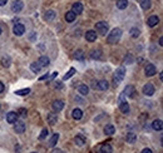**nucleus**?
<instances>
[{"label":"nucleus","instance_id":"obj_1","mask_svg":"<svg viewBox=\"0 0 163 153\" xmlns=\"http://www.w3.org/2000/svg\"><path fill=\"white\" fill-rule=\"evenodd\" d=\"M120 38H122V30L119 29V28H114L107 37V43L109 44H116L118 43V41L120 40Z\"/></svg>","mask_w":163,"mask_h":153},{"label":"nucleus","instance_id":"obj_2","mask_svg":"<svg viewBox=\"0 0 163 153\" xmlns=\"http://www.w3.org/2000/svg\"><path fill=\"white\" fill-rule=\"evenodd\" d=\"M124 76H125L124 67H119L114 72V74H113V84H114V87L119 86V83H122V80L124 79Z\"/></svg>","mask_w":163,"mask_h":153},{"label":"nucleus","instance_id":"obj_3","mask_svg":"<svg viewBox=\"0 0 163 153\" xmlns=\"http://www.w3.org/2000/svg\"><path fill=\"white\" fill-rule=\"evenodd\" d=\"M95 29L98 33H101L102 35H105V34L108 33V29H109V25L108 23H105V22H99L95 24Z\"/></svg>","mask_w":163,"mask_h":153},{"label":"nucleus","instance_id":"obj_4","mask_svg":"<svg viewBox=\"0 0 163 153\" xmlns=\"http://www.w3.org/2000/svg\"><path fill=\"white\" fill-rule=\"evenodd\" d=\"M154 93H155V88H154L153 84H151V83H147V84L143 87V94H144V95L152 97Z\"/></svg>","mask_w":163,"mask_h":153},{"label":"nucleus","instance_id":"obj_5","mask_svg":"<svg viewBox=\"0 0 163 153\" xmlns=\"http://www.w3.org/2000/svg\"><path fill=\"white\" fill-rule=\"evenodd\" d=\"M24 8V3L22 2V0H14L13 4H11V10L14 13H19V11H22Z\"/></svg>","mask_w":163,"mask_h":153},{"label":"nucleus","instance_id":"obj_6","mask_svg":"<svg viewBox=\"0 0 163 153\" xmlns=\"http://www.w3.org/2000/svg\"><path fill=\"white\" fill-rule=\"evenodd\" d=\"M13 33L15 34L17 37H22L25 33V26L23 24H15L14 28H13Z\"/></svg>","mask_w":163,"mask_h":153},{"label":"nucleus","instance_id":"obj_7","mask_svg":"<svg viewBox=\"0 0 163 153\" xmlns=\"http://www.w3.org/2000/svg\"><path fill=\"white\" fill-rule=\"evenodd\" d=\"M144 72H146V75H147V76H153L155 73H157V69H155L154 64L149 63V64H147V65H146Z\"/></svg>","mask_w":163,"mask_h":153},{"label":"nucleus","instance_id":"obj_8","mask_svg":"<svg viewBox=\"0 0 163 153\" xmlns=\"http://www.w3.org/2000/svg\"><path fill=\"white\" fill-rule=\"evenodd\" d=\"M25 123H23V122H15L14 123V130L17 132V133H19V134H22V133H24L25 132Z\"/></svg>","mask_w":163,"mask_h":153},{"label":"nucleus","instance_id":"obj_9","mask_svg":"<svg viewBox=\"0 0 163 153\" xmlns=\"http://www.w3.org/2000/svg\"><path fill=\"white\" fill-rule=\"evenodd\" d=\"M52 108H53V110L54 112H60V110L64 108V102L63 100H60V99H58V100H54L53 102V104H52Z\"/></svg>","mask_w":163,"mask_h":153},{"label":"nucleus","instance_id":"obj_10","mask_svg":"<svg viewBox=\"0 0 163 153\" xmlns=\"http://www.w3.org/2000/svg\"><path fill=\"white\" fill-rule=\"evenodd\" d=\"M119 109L120 112H122L123 114H128L129 113V104L127 100H120L119 102Z\"/></svg>","mask_w":163,"mask_h":153},{"label":"nucleus","instance_id":"obj_11","mask_svg":"<svg viewBox=\"0 0 163 153\" xmlns=\"http://www.w3.org/2000/svg\"><path fill=\"white\" fill-rule=\"evenodd\" d=\"M18 121V113L15 112H9L8 114H6V122L10 123V124H14Z\"/></svg>","mask_w":163,"mask_h":153},{"label":"nucleus","instance_id":"obj_12","mask_svg":"<svg viewBox=\"0 0 163 153\" xmlns=\"http://www.w3.org/2000/svg\"><path fill=\"white\" fill-rule=\"evenodd\" d=\"M133 93H136L133 86H127L124 88V90H123V95H127V97H129V98H133V97H134Z\"/></svg>","mask_w":163,"mask_h":153},{"label":"nucleus","instance_id":"obj_13","mask_svg":"<svg viewBox=\"0 0 163 153\" xmlns=\"http://www.w3.org/2000/svg\"><path fill=\"white\" fill-rule=\"evenodd\" d=\"M109 88V83L107 80H99L95 86V89H99V90H107Z\"/></svg>","mask_w":163,"mask_h":153},{"label":"nucleus","instance_id":"obj_14","mask_svg":"<svg viewBox=\"0 0 163 153\" xmlns=\"http://www.w3.org/2000/svg\"><path fill=\"white\" fill-rule=\"evenodd\" d=\"M86 39L88 40V41H95L97 40V33L94 32V30H88L87 33H86Z\"/></svg>","mask_w":163,"mask_h":153},{"label":"nucleus","instance_id":"obj_15","mask_svg":"<svg viewBox=\"0 0 163 153\" xmlns=\"http://www.w3.org/2000/svg\"><path fill=\"white\" fill-rule=\"evenodd\" d=\"M56 16V13L54 10H48L45 14H44V19L47 20V22H52V20H54Z\"/></svg>","mask_w":163,"mask_h":153},{"label":"nucleus","instance_id":"obj_16","mask_svg":"<svg viewBox=\"0 0 163 153\" xmlns=\"http://www.w3.org/2000/svg\"><path fill=\"white\" fill-rule=\"evenodd\" d=\"M49 63H50V60H49V58L47 57V55H43V57H40L39 60H38V64L43 68V67H48Z\"/></svg>","mask_w":163,"mask_h":153},{"label":"nucleus","instance_id":"obj_17","mask_svg":"<svg viewBox=\"0 0 163 153\" xmlns=\"http://www.w3.org/2000/svg\"><path fill=\"white\" fill-rule=\"evenodd\" d=\"M125 141H127V143H134L137 141V134L136 133H133V132H129V133H127V136H125Z\"/></svg>","mask_w":163,"mask_h":153},{"label":"nucleus","instance_id":"obj_18","mask_svg":"<svg viewBox=\"0 0 163 153\" xmlns=\"http://www.w3.org/2000/svg\"><path fill=\"white\" fill-rule=\"evenodd\" d=\"M148 26H151V28H153V26H155L158 23H159V18L157 16V15H152L149 19H148Z\"/></svg>","mask_w":163,"mask_h":153},{"label":"nucleus","instance_id":"obj_19","mask_svg":"<svg viewBox=\"0 0 163 153\" xmlns=\"http://www.w3.org/2000/svg\"><path fill=\"white\" fill-rule=\"evenodd\" d=\"M72 11L75 14H80L82 11H83V5H82V3H74L73 4V6H72Z\"/></svg>","mask_w":163,"mask_h":153},{"label":"nucleus","instance_id":"obj_20","mask_svg":"<svg viewBox=\"0 0 163 153\" xmlns=\"http://www.w3.org/2000/svg\"><path fill=\"white\" fill-rule=\"evenodd\" d=\"M104 133L107 134V136H112V134H114L116 133V128L113 124H107V126L104 127Z\"/></svg>","mask_w":163,"mask_h":153},{"label":"nucleus","instance_id":"obj_21","mask_svg":"<svg viewBox=\"0 0 163 153\" xmlns=\"http://www.w3.org/2000/svg\"><path fill=\"white\" fill-rule=\"evenodd\" d=\"M47 118H48V123L50 124V126H54V124L58 122V117H56L55 113H49L47 116Z\"/></svg>","mask_w":163,"mask_h":153},{"label":"nucleus","instance_id":"obj_22","mask_svg":"<svg viewBox=\"0 0 163 153\" xmlns=\"http://www.w3.org/2000/svg\"><path fill=\"white\" fill-rule=\"evenodd\" d=\"M72 117L74 118V119H77V121L82 119V117H83V112H82V109H79V108L73 109V112H72Z\"/></svg>","mask_w":163,"mask_h":153},{"label":"nucleus","instance_id":"obj_23","mask_svg":"<svg viewBox=\"0 0 163 153\" xmlns=\"http://www.w3.org/2000/svg\"><path fill=\"white\" fill-rule=\"evenodd\" d=\"M2 65L4 68H9L11 65V58L9 57V55H4V57L2 58Z\"/></svg>","mask_w":163,"mask_h":153},{"label":"nucleus","instance_id":"obj_24","mask_svg":"<svg viewBox=\"0 0 163 153\" xmlns=\"http://www.w3.org/2000/svg\"><path fill=\"white\" fill-rule=\"evenodd\" d=\"M152 128L154 129V130H162V128H163V124H162V121L161 119H155V121H153V123H152Z\"/></svg>","mask_w":163,"mask_h":153},{"label":"nucleus","instance_id":"obj_25","mask_svg":"<svg viewBox=\"0 0 163 153\" xmlns=\"http://www.w3.org/2000/svg\"><path fill=\"white\" fill-rule=\"evenodd\" d=\"M101 153H113V148H112V146H110V144H108V143L102 144V147H101Z\"/></svg>","mask_w":163,"mask_h":153},{"label":"nucleus","instance_id":"obj_26","mask_svg":"<svg viewBox=\"0 0 163 153\" xmlns=\"http://www.w3.org/2000/svg\"><path fill=\"white\" fill-rule=\"evenodd\" d=\"M74 142L78 147H83V146L86 144V140H84V137H82V136H75Z\"/></svg>","mask_w":163,"mask_h":153},{"label":"nucleus","instance_id":"obj_27","mask_svg":"<svg viewBox=\"0 0 163 153\" xmlns=\"http://www.w3.org/2000/svg\"><path fill=\"white\" fill-rule=\"evenodd\" d=\"M75 14L70 10V11H67V14H65V20H67V23H73L74 20H75Z\"/></svg>","mask_w":163,"mask_h":153},{"label":"nucleus","instance_id":"obj_28","mask_svg":"<svg viewBox=\"0 0 163 153\" xmlns=\"http://www.w3.org/2000/svg\"><path fill=\"white\" fill-rule=\"evenodd\" d=\"M78 93H80L82 95H88L89 93V88L86 86V84H82L78 87Z\"/></svg>","mask_w":163,"mask_h":153},{"label":"nucleus","instance_id":"obj_29","mask_svg":"<svg viewBox=\"0 0 163 153\" xmlns=\"http://www.w3.org/2000/svg\"><path fill=\"white\" fill-rule=\"evenodd\" d=\"M151 6H152V2H151V0H142V2H140V8L143 9V10L151 9Z\"/></svg>","mask_w":163,"mask_h":153},{"label":"nucleus","instance_id":"obj_30","mask_svg":"<svg viewBox=\"0 0 163 153\" xmlns=\"http://www.w3.org/2000/svg\"><path fill=\"white\" fill-rule=\"evenodd\" d=\"M127 6H128V2L127 0H117V8L120 9V10H123L125 9Z\"/></svg>","mask_w":163,"mask_h":153},{"label":"nucleus","instance_id":"obj_31","mask_svg":"<svg viewBox=\"0 0 163 153\" xmlns=\"http://www.w3.org/2000/svg\"><path fill=\"white\" fill-rule=\"evenodd\" d=\"M73 57H74V59H77V60H83V59H84V52L80 50V49H79V50H75Z\"/></svg>","mask_w":163,"mask_h":153},{"label":"nucleus","instance_id":"obj_32","mask_svg":"<svg viewBox=\"0 0 163 153\" xmlns=\"http://www.w3.org/2000/svg\"><path fill=\"white\" fill-rule=\"evenodd\" d=\"M58 140H59V133H55L50 138V141H49V146H50V147H54V146L56 144V142H58Z\"/></svg>","mask_w":163,"mask_h":153},{"label":"nucleus","instance_id":"obj_33","mask_svg":"<svg viewBox=\"0 0 163 153\" xmlns=\"http://www.w3.org/2000/svg\"><path fill=\"white\" fill-rule=\"evenodd\" d=\"M129 33H131V37L134 38V39H137L140 35V32H139V29H137V28H132Z\"/></svg>","mask_w":163,"mask_h":153},{"label":"nucleus","instance_id":"obj_34","mask_svg":"<svg viewBox=\"0 0 163 153\" xmlns=\"http://www.w3.org/2000/svg\"><path fill=\"white\" fill-rule=\"evenodd\" d=\"M30 93V88H24V89H19L15 92L17 95H28Z\"/></svg>","mask_w":163,"mask_h":153},{"label":"nucleus","instance_id":"obj_35","mask_svg":"<svg viewBox=\"0 0 163 153\" xmlns=\"http://www.w3.org/2000/svg\"><path fill=\"white\" fill-rule=\"evenodd\" d=\"M90 57L93 58V59H101V57H102V52L101 50H92V53H90Z\"/></svg>","mask_w":163,"mask_h":153},{"label":"nucleus","instance_id":"obj_36","mask_svg":"<svg viewBox=\"0 0 163 153\" xmlns=\"http://www.w3.org/2000/svg\"><path fill=\"white\" fill-rule=\"evenodd\" d=\"M30 69H32V72H34V73H39L40 72V69H41V67L35 62V63H32L30 64Z\"/></svg>","mask_w":163,"mask_h":153},{"label":"nucleus","instance_id":"obj_37","mask_svg":"<svg viewBox=\"0 0 163 153\" xmlns=\"http://www.w3.org/2000/svg\"><path fill=\"white\" fill-rule=\"evenodd\" d=\"M124 63L125 64H133L134 63V58H133L132 54H127L125 55V57H124Z\"/></svg>","mask_w":163,"mask_h":153},{"label":"nucleus","instance_id":"obj_38","mask_svg":"<svg viewBox=\"0 0 163 153\" xmlns=\"http://www.w3.org/2000/svg\"><path fill=\"white\" fill-rule=\"evenodd\" d=\"M74 73H75V69H74V68H70V69H69V72H68L64 76H63V80H68V79L70 78V76H73V75H74Z\"/></svg>","mask_w":163,"mask_h":153},{"label":"nucleus","instance_id":"obj_39","mask_svg":"<svg viewBox=\"0 0 163 153\" xmlns=\"http://www.w3.org/2000/svg\"><path fill=\"white\" fill-rule=\"evenodd\" d=\"M48 134H49V130H48L47 128H44L43 130H41V133L39 134V141H43V140H45V138L48 137Z\"/></svg>","mask_w":163,"mask_h":153},{"label":"nucleus","instance_id":"obj_40","mask_svg":"<svg viewBox=\"0 0 163 153\" xmlns=\"http://www.w3.org/2000/svg\"><path fill=\"white\" fill-rule=\"evenodd\" d=\"M19 116L22 117V118H25V117H26V110H25L24 108H22V109L19 110Z\"/></svg>","mask_w":163,"mask_h":153},{"label":"nucleus","instance_id":"obj_41","mask_svg":"<svg viewBox=\"0 0 163 153\" xmlns=\"http://www.w3.org/2000/svg\"><path fill=\"white\" fill-rule=\"evenodd\" d=\"M56 75H58V72H53V74H52L50 76H49V79H50V80H53V79L55 78V76H56Z\"/></svg>","mask_w":163,"mask_h":153},{"label":"nucleus","instance_id":"obj_42","mask_svg":"<svg viewBox=\"0 0 163 153\" xmlns=\"http://www.w3.org/2000/svg\"><path fill=\"white\" fill-rule=\"evenodd\" d=\"M49 76H50V75H49V74H45V75H43V76H40V80H45V79H49Z\"/></svg>","mask_w":163,"mask_h":153},{"label":"nucleus","instance_id":"obj_43","mask_svg":"<svg viewBox=\"0 0 163 153\" xmlns=\"http://www.w3.org/2000/svg\"><path fill=\"white\" fill-rule=\"evenodd\" d=\"M4 89H5V86L3 84L2 82H0V93H3V92H4Z\"/></svg>","mask_w":163,"mask_h":153},{"label":"nucleus","instance_id":"obj_44","mask_svg":"<svg viewBox=\"0 0 163 153\" xmlns=\"http://www.w3.org/2000/svg\"><path fill=\"white\" fill-rule=\"evenodd\" d=\"M142 153H153V152H152V149H149V148H144L143 151H142Z\"/></svg>","mask_w":163,"mask_h":153},{"label":"nucleus","instance_id":"obj_45","mask_svg":"<svg viewBox=\"0 0 163 153\" xmlns=\"http://www.w3.org/2000/svg\"><path fill=\"white\" fill-rule=\"evenodd\" d=\"M6 3H8V0H0V6H4Z\"/></svg>","mask_w":163,"mask_h":153},{"label":"nucleus","instance_id":"obj_46","mask_svg":"<svg viewBox=\"0 0 163 153\" xmlns=\"http://www.w3.org/2000/svg\"><path fill=\"white\" fill-rule=\"evenodd\" d=\"M55 88L62 89V88H63V84H62V83H59V82H58V84H55Z\"/></svg>","mask_w":163,"mask_h":153},{"label":"nucleus","instance_id":"obj_47","mask_svg":"<svg viewBox=\"0 0 163 153\" xmlns=\"http://www.w3.org/2000/svg\"><path fill=\"white\" fill-rule=\"evenodd\" d=\"M35 37H37V33H35V32H33V34L30 35V39H32V40H34V39H35Z\"/></svg>","mask_w":163,"mask_h":153},{"label":"nucleus","instance_id":"obj_48","mask_svg":"<svg viewBox=\"0 0 163 153\" xmlns=\"http://www.w3.org/2000/svg\"><path fill=\"white\" fill-rule=\"evenodd\" d=\"M158 44H159V45H161V46H162V45H163V38H162V37H161V38H159V39H158Z\"/></svg>","mask_w":163,"mask_h":153},{"label":"nucleus","instance_id":"obj_49","mask_svg":"<svg viewBox=\"0 0 163 153\" xmlns=\"http://www.w3.org/2000/svg\"><path fill=\"white\" fill-rule=\"evenodd\" d=\"M2 33H3V30H2V28H0V35H2Z\"/></svg>","mask_w":163,"mask_h":153},{"label":"nucleus","instance_id":"obj_50","mask_svg":"<svg viewBox=\"0 0 163 153\" xmlns=\"http://www.w3.org/2000/svg\"><path fill=\"white\" fill-rule=\"evenodd\" d=\"M32 153H37V152H32Z\"/></svg>","mask_w":163,"mask_h":153},{"label":"nucleus","instance_id":"obj_51","mask_svg":"<svg viewBox=\"0 0 163 153\" xmlns=\"http://www.w3.org/2000/svg\"><path fill=\"white\" fill-rule=\"evenodd\" d=\"M0 109H2V106H0Z\"/></svg>","mask_w":163,"mask_h":153}]
</instances>
